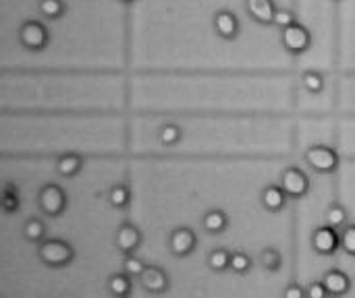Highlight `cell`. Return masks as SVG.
<instances>
[{
    "label": "cell",
    "instance_id": "15",
    "mask_svg": "<svg viewBox=\"0 0 355 298\" xmlns=\"http://www.w3.org/2000/svg\"><path fill=\"white\" fill-rule=\"evenodd\" d=\"M81 166H83V162H81V158H79L77 153H67V156H62V158L58 160L56 170H58L60 176L71 178V176H75V174L81 170Z\"/></svg>",
    "mask_w": 355,
    "mask_h": 298
},
{
    "label": "cell",
    "instance_id": "21",
    "mask_svg": "<svg viewBox=\"0 0 355 298\" xmlns=\"http://www.w3.org/2000/svg\"><path fill=\"white\" fill-rule=\"evenodd\" d=\"M304 87H306L310 93H320V91L324 89V79H322V75L316 73V71H308V73L304 75Z\"/></svg>",
    "mask_w": 355,
    "mask_h": 298
},
{
    "label": "cell",
    "instance_id": "33",
    "mask_svg": "<svg viewBox=\"0 0 355 298\" xmlns=\"http://www.w3.org/2000/svg\"><path fill=\"white\" fill-rule=\"evenodd\" d=\"M123 2H133V0H123Z\"/></svg>",
    "mask_w": 355,
    "mask_h": 298
},
{
    "label": "cell",
    "instance_id": "23",
    "mask_svg": "<svg viewBox=\"0 0 355 298\" xmlns=\"http://www.w3.org/2000/svg\"><path fill=\"white\" fill-rule=\"evenodd\" d=\"M181 141V129L177 124H166L162 131H160V143L171 147V145H177Z\"/></svg>",
    "mask_w": 355,
    "mask_h": 298
},
{
    "label": "cell",
    "instance_id": "25",
    "mask_svg": "<svg viewBox=\"0 0 355 298\" xmlns=\"http://www.w3.org/2000/svg\"><path fill=\"white\" fill-rule=\"evenodd\" d=\"M2 207H4V212H6V214H12V212H17V209H19V193H17L10 185L4 189Z\"/></svg>",
    "mask_w": 355,
    "mask_h": 298
},
{
    "label": "cell",
    "instance_id": "27",
    "mask_svg": "<svg viewBox=\"0 0 355 298\" xmlns=\"http://www.w3.org/2000/svg\"><path fill=\"white\" fill-rule=\"evenodd\" d=\"M250 266H252V259L245 253H233L231 255V268H233V272L245 274L250 270Z\"/></svg>",
    "mask_w": 355,
    "mask_h": 298
},
{
    "label": "cell",
    "instance_id": "14",
    "mask_svg": "<svg viewBox=\"0 0 355 298\" xmlns=\"http://www.w3.org/2000/svg\"><path fill=\"white\" fill-rule=\"evenodd\" d=\"M324 286H327V290H329V295H345L347 290H349V286H352V282H349V278L343 274V272H339V270H331L327 276H324Z\"/></svg>",
    "mask_w": 355,
    "mask_h": 298
},
{
    "label": "cell",
    "instance_id": "17",
    "mask_svg": "<svg viewBox=\"0 0 355 298\" xmlns=\"http://www.w3.org/2000/svg\"><path fill=\"white\" fill-rule=\"evenodd\" d=\"M108 290L114 297H127L131 292V276L129 274H114L108 280Z\"/></svg>",
    "mask_w": 355,
    "mask_h": 298
},
{
    "label": "cell",
    "instance_id": "12",
    "mask_svg": "<svg viewBox=\"0 0 355 298\" xmlns=\"http://www.w3.org/2000/svg\"><path fill=\"white\" fill-rule=\"evenodd\" d=\"M248 12L262 25L275 23V2L272 0H248Z\"/></svg>",
    "mask_w": 355,
    "mask_h": 298
},
{
    "label": "cell",
    "instance_id": "32",
    "mask_svg": "<svg viewBox=\"0 0 355 298\" xmlns=\"http://www.w3.org/2000/svg\"><path fill=\"white\" fill-rule=\"evenodd\" d=\"M304 295H306V292H304L300 286H295V284H293V286H289V288L285 290V298H302Z\"/></svg>",
    "mask_w": 355,
    "mask_h": 298
},
{
    "label": "cell",
    "instance_id": "13",
    "mask_svg": "<svg viewBox=\"0 0 355 298\" xmlns=\"http://www.w3.org/2000/svg\"><path fill=\"white\" fill-rule=\"evenodd\" d=\"M287 197H289V195L285 193L283 187L272 185V187H266V189H264V193H262V203H264V207H266L268 212H279V209L285 207Z\"/></svg>",
    "mask_w": 355,
    "mask_h": 298
},
{
    "label": "cell",
    "instance_id": "1",
    "mask_svg": "<svg viewBox=\"0 0 355 298\" xmlns=\"http://www.w3.org/2000/svg\"><path fill=\"white\" fill-rule=\"evenodd\" d=\"M37 255L42 259V263L50 266V268H62L69 266L75 257V251L69 243L52 239V241H44L37 249Z\"/></svg>",
    "mask_w": 355,
    "mask_h": 298
},
{
    "label": "cell",
    "instance_id": "28",
    "mask_svg": "<svg viewBox=\"0 0 355 298\" xmlns=\"http://www.w3.org/2000/svg\"><path fill=\"white\" fill-rule=\"evenodd\" d=\"M146 268H148V266H144V263H141V259L133 257V253H131V255L125 259V274H129L131 278H135V276H141Z\"/></svg>",
    "mask_w": 355,
    "mask_h": 298
},
{
    "label": "cell",
    "instance_id": "8",
    "mask_svg": "<svg viewBox=\"0 0 355 298\" xmlns=\"http://www.w3.org/2000/svg\"><path fill=\"white\" fill-rule=\"evenodd\" d=\"M196 234H193V230H189V228H177L173 234H171V241H168V245H171V251H173V255H177V257H185V255H189L193 249H196Z\"/></svg>",
    "mask_w": 355,
    "mask_h": 298
},
{
    "label": "cell",
    "instance_id": "30",
    "mask_svg": "<svg viewBox=\"0 0 355 298\" xmlns=\"http://www.w3.org/2000/svg\"><path fill=\"white\" fill-rule=\"evenodd\" d=\"M341 245H343V249H345L349 255H355V226H349V228L343 232Z\"/></svg>",
    "mask_w": 355,
    "mask_h": 298
},
{
    "label": "cell",
    "instance_id": "20",
    "mask_svg": "<svg viewBox=\"0 0 355 298\" xmlns=\"http://www.w3.org/2000/svg\"><path fill=\"white\" fill-rule=\"evenodd\" d=\"M40 12L48 19H58L64 12L62 0H40Z\"/></svg>",
    "mask_w": 355,
    "mask_h": 298
},
{
    "label": "cell",
    "instance_id": "9",
    "mask_svg": "<svg viewBox=\"0 0 355 298\" xmlns=\"http://www.w3.org/2000/svg\"><path fill=\"white\" fill-rule=\"evenodd\" d=\"M139 282L152 295H160L168 288V276L160 268H154V266L144 270V274L139 276Z\"/></svg>",
    "mask_w": 355,
    "mask_h": 298
},
{
    "label": "cell",
    "instance_id": "26",
    "mask_svg": "<svg viewBox=\"0 0 355 298\" xmlns=\"http://www.w3.org/2000/svg\"><path fill=\"white\" fill-rule=\"evenodd\" d=\"M345 220H347V214H345V209H343L341 205H333V207L329 209V214H327V222H329V226H333V228L343 226Z\"/></svg>",
    "mask_w": 355,
    "mask_h": 298
},
{
    "label": "cell",
    "instance_id": "5",
    "mask_svg": "<svg viewBox=\"0 0 355 298\" xmlns=\"http://www.w3.org/2000/svg\"><path fill=\"white\" fill-rule=\"evenodd\" d=\"M19 37H21V44L29 50H42L46 48L48 44V31L42 23L37 21H27L21 31H19Z\"/></svg>",
    "mask_w": 355,
    "mask_h": 298
},
{
    "label": "cell",
    "instance_id": "24",
    "mask_svg": "<svg viewBox=\"0 0 355 298\" xmlns=\"http://www.w3.org/2000/svg\"><path fill=\"white\" fill-rule=\"evenodd\" d=\"M260 263H262L266 270L277 272L279 266H281V255H279V251H275V249H264L262 255H260Z\"/></svg>",
    "mask_w": 355,
    "mask_h": 298
},
{
    "label": "cell",
    "instance_id": "2",
    "mask_svg": "<svg viewBox=\"0 0 355 298\" xmlns=\"http://www.w3.org/2000/svg\"><path fill=\"white\" fill-rule=\"evenodd\" d=\"M306 160H308V164H310L316 172H324V174L335 172L337 166H339V156H337V151L331 149V147H324V145H318V147L308 149Z\"/></svg>",
    "mask_w": 355,
    "mask_h": 298
},
{
    "label": "cell",
    "instance_id": "6",
    "mask_svg": "<svg viewBox=\"0 0 355 298\" xmlns=\"http://www.w3.org/2000/svg\"><path fill=\"white\" fill-rule=\"evenodd\" d=\"M281 187L285 189V193H287L289 197L300 199V197H304V195L308 193L310 180H308V176H306L300 168H287V170L283 172Z\"/></svg>",
    "mask_w": 355,
    "mask_h": 298
},
{
    "label": "cell",
    "instance_id": "11",
    "mask_svg": "<svg viewBox=\"0 0 355 298\" xmlns=\"http://www.w3.org/2000/svg\"><path fill=\"white\" fill-rule=\"evenodd\" d=\"M214 29H216V33H218L220 37L233 39V37H237V33H239V21H237V17H235L233 12L220 10V12H216V17H214Z\"/></svg>",
    "mask_w": 355,
    "mask_h": 298
},
{
    "label": "cell",
    "instance_id": "18",
    "mask_svg": "<svg viewBox=\"0 0 355 298\" xmlns=\"http://www.w3.org/2000/svg\"><path fill=\"white\" fill-rule=\"evenodd\" d=\"M208 266H210L212 270H216V272H223V270L231 268V253L225 251V249L212 251L210 257H208Z\"/></svg>",
    "mask_w": 355,
    "mask_h": 298
},
{
    "label": "cell",
    "instance_id": "3",
    "mask_svg": "<svg viewBox=\"0 0 355 298\" xmlns=\"http://www.w3.org/2000/svg\"><path fill=\"white\" fill-rule=\"evenodd\" d=\"M40 207L46 216H60L67 207V195L58 185H46L40 193Z\"/></svg>",
    "mask_w": 355,
    "mask_h": 298
},
{
    "label": "cell",
    "instance_id": "22",
    "mask_svg": "<svg viewBox=\"0 0 355 298\" xmlns=\"http://www.w3.org/2000/svg\"><path fill=\"white\" fill-rule=\"evenodd\" d=\"M23 232H25V239H27V241L37 243V241H42V239H44L46 228H44V224H42L40 220H35V218H33V220H29V222L25 224Z\"/></svg>",
    "mask_w": 355,
    "mask_h": 298
},
{
    "label": "cell",
    "instance_id": "16",
    "mask_svg": "<svg viewBox=\"0 0 355 298\" xmlns=\"http://www.w3.org/2000/svg\"><path fill=\"white\" fill-rule=\"evenodd\" d=\"M227 224H229V220H227V216L220 209H212V212H208L204 216V228L210 234H220L227 228Z\"/></svg>",
    "mask_w": 355,
    "mask_h": 298
},
{
    "label": "cell",
    "instance_id": "10",
    "mask_svg": "<svg viewBox=\"0 0 355 298\" xmlns=\"http://www.w3.org/2000/svg\"><path fill=\"white\" fill-rule=\"evenodd\" d=\"M139 243H141V234H139V230H137L135 226L123 224V226L116 230V247H119V251L131 255V253L139 247Z\"/></svg>",
    "mask_w": 355,
    "mask_h": 298
},
{
    "label": "cell",
    "instance_id": "29",
    "mask_svg": "<svg viewBox=\"0 0 355 298\" xmlns=\"http://www.w3.org/2000/svg\"><path fill=\"white\" fill-rule=\"evenodd\" d=\"M293 23H295L293 12H289V10H285V8H279V10L275 12V25H279L281 29H285V27H289V25H293Z\"/></svg>",
    "mask_w": 355,
    "mask_h": 298
},
{
    "label": "cell",
    "instance_id": "19",
    "mask_svg": "<svg viewBox=\"0 0 355 298\" xmlns=\"http://www.w3.org/2000/svg\"><path fill=\"white\" fill-rule=\"evenodd\" d=\"M108 199H110V205H112V207L121 209V207H125V205L129 203L131 193H129V189H127L125 185H116V187H112V189H110Z\"/></svg>",
    "mask_w": 355,
    "mask_h": 298
},
{
    "label": "cell",
    "instance_id": "31",
    "mask_svg": "<svg viewBox=\"0 0 355 298\" xmlns=\"http://www.w3.org/2000/svg\"><path fill=\"white\" fill-rule=\"evenodd\" d=\"M327 295H329V290H327L324 282H316V284H312V286L306 290V297L308 298H324Z\"/></svg>",
    "mask_w": 355,
    "mask_h": 298
},
{
    "label": "cell",
    "instance_id": "4",
    "mask_svg": "<svg viewBox=\"0 0 355 298\" xmlns=\"http://www.w3.org/2000/svg\"><path fill=\"white\" fill-rule=\"evenodd\" d=\"M283 46L289 50V52H293V54H302V52H306L308 50V46H310V31L304 27V25H300V23H293V25H289V27H285L283 29Z\"/></svg>",
    "mask_w": 355,
    "mask_h": 298
},
{
    "label": "cell",
    "instance_id": "7",
    "mask_svg": "<svg viewBox=\"0 0 355 298\" xmlns=\"http://www.w3.org/2000/svg\"><path fill=\"white\" fill-rule=\"evenodd\" d=\"M312 245H314V249L320 255H333L339 249V245H341V239L337 234V228H333V226L318 228L314 232V236H312Z\"/></svg>",
    "mask_w": 355,
    "mask_h": 298
}]
</instances>
